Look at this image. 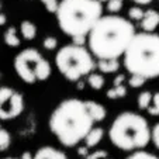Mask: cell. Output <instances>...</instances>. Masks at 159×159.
Here are the masks:
<instances>
[{
  "label": "cell",
  "mask_w": 159,
  "mask_h": 159,
  "mask_svg": "<svg viewBox=\"0 0 159 159\" xmlns=\"http://www.w3.org/2000/svg\"><path fill=\"white\" fill-rule=\"evenodd\" d=\"M127 96V87L124 84L121 86H113L111 89L107 90V97L108 99H121V97H125Z\"/></svg>",
  "instance_id": "cell-18"
},
{
  "label": "cell",
  "mask_w": 159,
  "mask_h": 159,
  "mask_svg": "<svg viewBox=\"0 0 159 159\" xmlns=\"http://www.w3.org/2000/svg\"><path fill=\"white\" fill-rule=\"evenodd\" d=\"M34 159H68L65 152L51 145H45L41 147L35 153H34Z\"/></svg>",
  "instance_id": "cell-9"
},
{
  "label": "cell",
  "mask_w": 159,
  "mask_h": 159,
  "mask_svg": "<svg viewBox=\"0 0 159 159\" xmlns=\"http://www.w3.org/2000/svg\"><path fill=\"white\" fill-rule=\"evenodd\" d=\"M151 141H152L153 145L159 149V123H156L155 125H153L152 131H151Z\"/></svg>",
  "instance_id": "cell-27"
},
{
  "label": "cell",
  "mask_w": 159,
  "mask_h": 159,
  "mask_svg": "<svg viewBox=\"0 0 159 159\" xmlns=\"http://www.w3.org/2000/svg\"><path fill=\"white\" fill-rule=\"evenodd\" d=\"M97 68L102 73H116L120 69V62L118 59H99Z\"/></svg>",
  "instance_id": "cell-14"
},
{
  "label": "cell",
  "mask_w": 159,
  "mask_h": 159,
  "mask_svg": "<svg viewBox=\"0 0 159 159\" xmlns=\"http://www.w3.org/2000/svg\"><path fill=\"white\" fill-rule=\"evenodd\" d=\"M108 156L107 151H96V152H92L86 156V159H106Z\"/></svg>",
  "instance_id": "cell-28"
},
{
  "label": "cell",
  "mask_w": 159,
  "mask_h": 159,
  "mask_svg": "<svg viewBox=\"0 0 159 159\" xmlns=\"http://www.w3.org/2000/svg\"><path fill=\"white\" fill-rule=\"evenodd\" d=\"M141 27H142V30L148 31V33H153L159 27V11L158 10L149 9L145 11L144 18L141 20Z\"/></svg>",
  "instance_id": "cell-10"
},
{
  "label": "cell",
  "mask_w": 159,
  "mask_h": 159,
  "mask_svg": "<svg viewBox=\"0 0 159 159\" xmlns=\"http://www.w3.org/2000/svg\"><path fill=\"white\" fill-rule=\"evenodd\" d=\"M124 66L131 75L145 79L159 78V35L155 33H138L124 52Z\"/></svg>",
  "instance_id": "cell-4"
},
{
  "label": "cell",
  "mask_w": 159,
  "mask_h": 159,
  "mask_svg": "<svg viewBox=\"0 0 159 159\" xmlns=\"http://www.w3.org/2000/svg\"><path fill=\"white\" fill-rule=\"evenodd\" d=\"M129 20L117 14L102 16L87 35L90 52L97 59H118L135 35Z\"/></svg>",
  "instance_id": "cell-1"
},
{
  "label": "cell",
  "mask_w": 159,
  "mask_h": 159,
  "mask_svg": "<svg viewBox=\"0 0 159 159\" xmlns=\"http://www.w3.org/2000/svg\"><path fill=\"white\" fill-rule=\"evenodd\" d=\"M102 16L100 0H61L57 20L61 31L73 39L89 35Z\"/></svg>",
  "instance_id": "cell-3"
},
{
  "label": "cell",
  "mask_w": 159,
  "mask_h": 159,
  "mask_svg": "<svg viewBox=\"0 0 159 159\" xmlns=\"http://www.w3.org/2000/svg\"><path fill=\"white\" fill-rule=\"evenodd\" d=\"M124 2L123 0H107V11L111 14H117L123 10Z\"/></svg>",
  "instance_id": "cell-21"
},
{
  "label": "cell",
  "mask_w": 159,
  "mask_h": 159,
  "mask_svg": "<svg viewBox=\"0 0 159 159\" xmlns=\"http://www.w3.org/2000/svg\"><path fill=\"white\" fill-rule=\"evenodd\" d=\"M144 14H145V11L138 6H134L128 10V17L131 18L132 21H141L142 18H144Z\"/></svg>",
  "instance_id": "cell-23"
},
{
  "label": "cell",
  "mask_w": 159,
  "mask_h": 159,
  "mask_svg": "<svg viewBox=\"0 0 159 159\" xmlns=\"http://www.w3.org/2000/svg\"><path fill=\"white\" fill-rule=\"evenodd\" d=\"M42 45H44V48L47 49V51H54V49H57V47H58V38L54 35L45 37L44 41H42Z\"/></svg>",
  "instance_id": "cell-24"
},
{
  "label": "cell",
  "mask_w": 159,
  "mask_h": 159,
  "mask_svg": "<svg viewBox=\"0 0 159 159\" xmlns=\"http://www.w3.org/2000/svg\"><path fill=\"white\" fill-rule=\"evenodd\" d=\"M11 144V137H10L9 131L6 128L0 125V152L6 151Z\"/></svg>",
  "instance_id": "cell-19"
},
{
  "label": "cell",
  "mask_w": 159,
  "mask_h": 159,
  "mask_svg": "<svg viewBox=\"0 0 159 159\" xmlns=\"http://www.w3.org/2000/svg\"><path fill=\"white\" fill-rule=\"evenodd\" d=\"M86 100L65 99L54 108L49 116L48 125L57 139L66 148L76 147L84 141L86 135L94 127Z\"/></svg>",
  "instance_id": "cell-2"
},
{
  "label": "cell",
  "mask_w": 159,
  "mask_h": 159,
  "mask_svg": "<svg viewBox=\"0 0 159 159\" xmlns=\"http://www.w3.org/2000/svg\"><path fill=\"white\" fill-rule=\"evenodd\" d=\"M106 159H108V158H106Z\"/></svg>",
  "instance_id": "cell-37"
},
{
  "label": "cell",
  "mask_w": 159,
  "mask_h": 159,
  "mask_svg": "<svg viewBox=\"0 0 159 159\" xmlns=\"http://www.w3.org/2000/svg\"><path fill=\"white\" fill-rule=\"evenodd\" d=\"M103 137H104V129L102 127H93L84 138V145L87 148H94L96 145H99L102 142Z\"/></svg>",
  "instance_id": "cell-12"
},
{
  "label": "cell",
  "mask_w": 159,
  "mask_h": 159,
  "mask_svg": "<svg viewBox=\"0 0 159 159\" xmlns=\"http://www.w3.org/2000/svg\"><path fill=\"white\" fill-rule=\"evenodd\" d=\"M149 124L144 116L134 111H123L108 128V139L116 148L127 152L145 148L151 142Z\"/></svg>",
  "instance_id": "cell-5"
},
{
  "label": "cell",
  "mask_w": 159,
  "mask_h": 159,
  "mask_svg": "<svg viewBox=\"0 0 159 159\" xmlns=\"http://www.w3.org/2000/svg\"><path fill=\"white\" fill-rule=\"evenodd\" d=\"M14 70L17 76L27 84L48 80L52 73L51 63L35 48H25L14 57Z\"/></svg>",
  "instance_id": "cell-7"
},
{
  "label": "cell",
  "mask_w": 159,
  "mask_h": 159,
  "mask_svg": "<svg viewBox=\"0 0 159 159\" xmlns=\"http://www.w3.org/2000/svg\"><path fill=\"white\" fill-rule=\"evenodd\" d=\"M0 10H2V2H0Z\"/></svg>",
  "instance_id": "cell-35"
},
{
  "label": "cell",
  "mask_w": 159,
  "mask_h": 159,
  "mask_svg": "<svg viewBox=\"0 0 159 159\" xmlns=\"http://www.w3.org/2000/svg\"><path fill=\"white\" fill-rule=\"evenodd\" d=\"M148 113H149L152 117H159V92L153 93L151 106L148 107Z\"/></svg>",
  "instance_id": "cell-22"
},
{
  "label": "cell",
  "mask_w": 159,
  "mask_h": 159,
  "mask_svg": "<svg viewBox=\"0 0 159 159\" xmlns=\"http://www.w3.org/2000/svg\"><path fill=\"white\" fill-rule=\"evenodd\" d=\"M20 34L25 41H33L37 37V25L30 20H23L20 23Z\"/></svg>",
  "instance_id": "cell-13"
},
{
  "label": "cell",
  "mask_w": 159,
  "mask_h": 159,
  "mask_svg": "<svg viewBox=\"0 0 159 159\" xmlns=\"http://www.w3.org/2000/svg\"><path fill=\"white\" fill-rule=\"evenodd\" d=\"M55 65L66 80L79 82L82 78L93 72L97 63L89 48L73 42L58 49Z\"/></svg>",
  "instance_id": "cell-6"
},
{
  "label": "cell",
  "mask_w": 159,
  "mask_h": 159,
  "mask_svg": "<svg viewBox=\"0 0 159 159\" xmlns=\"http://www.w3.org/2000/svg\"><path fill=\"white\" fill-rule=\"evenodd\" d=\"M125 159H159V156H156L152 152H147L144 149H138V151H132L131 155H128Z\"/></svg>",
  "instance_id": "cell-20"
},
{
  "label": "cell",
  "mask_w": 159,
  "mask_h": 159,
  "mask_svg": "<svg viewBox=\"0 0 159 159\" xmlns=\"http://www.w3.org/2000/svg\"><path fill=\"white\" fill-rule=\"evenodd\" d=\"M20 159H34V155L31 152H24L23 155H21Z\"/></svg>",
  "instance_id": "cell-32"
},
{
  "label": "cell",
  "mask_w": 159,
  "mask_h": 159,
  "mask_svg": "<svg viewBox=\"0 0 159 159\" xmlns=\"http://www.w3.org/2000/svg\"><path fill=\"white\" fill-rule=\"evenodd\" d=\"M124 80H125V76H124V75H118L117 78L113 80V86H121V84L124 83Z\"/></svg>",
  "instance_id": "cell-29"
},
{
  "label": "cell",
  "mask_w": 159,
  "mask_h": 159,
  "mask_svg": "<svg viewBox=\"0 0 159 159\" xmlns=\"http://www.w3.org/2000/svg\"><path fill=\"white\" fill-rule=\"evenodd\" d=\"M86 102H87V107H89L90 114H92V117H93V120L96 123H100V121H103L107 117V110H106V107L103 104L94 102V100H86Z\"/></svg>",
  "instance_id": "cell-11"
},
{
  "label": "cell",
  "mask_w": 159,
  "mask_h": 159,
  "mask_svg": "<svg viewBox=\"0 0 159 159\" xmlns=\"http://www.w3.org/2000/svg\"><path fill=\"white\" fill-rule=\"evenodd\" d=\"M4 42L7 47L10 48H17L21 44V38L18 37V33L16 30V27H9L4 33Z\"/></svg>",
  "instance_id": "cell-15"
},
{
  "label": "cell",
  "mask_w": 159,
  "mask_h": 159,
  "mask_svg": "<svg viewBox=\"0 0 159 159\" xmlns=\"http://www.w3.org/2000/svg\"><path fill=\"white\" fill-rule=\"evenodd\" d=\"M87 151H89V148H87L86 145H84V147H80V148H79V149H78V153H79V155H82V156H84V158H86V156L89 155V153H87Z\"/></svg>",
  "instance_id": "cell-31"
},
{
  "label": "cell",
  "mask_w": 159,
  "mask_h": 159,
  "mask_svg": "<svg viewBox=\"0 0 159 159\" xmlns=\"http://www.w3.org/2000/svg\"><path fill=\"white\" fill-rule=\"evenodd\" d=\"M87 84L94 90H102L106 84V80H104V78H103V75L92 72L90 75H87Z\"/></svg>",
  "instance_id": "cell-16"
},
{
  "label": "cell",
  "mask_w": 159,
  "mask_h": 159,
  "mask_svg": "<svg viewBox=\"0 0 159 159\" xmlns=\"http://www.w3.org/2000/svg\"><path fill=\"white\" fill-rule=\"evenodd\" d=\"M148 79H145L144 76H139V75H131V78L128 79V83L131 87H134V89H138V87L144 86L145 82H147Z\"/></svg>",
  "instance_id": "cell-25"
},
{
  "label": "cell",
  "mask_w": 159,
  "mask_h": 159,
  "mask_svg": "<svg viewBox=\"0 0 159 159\" xmlns=\"http://www.w3.org/2000/svg\"><path fill=\"white\" fill-rule=\"evenodd\" d=\"M100 2H107V0H100Z\"/></svg>",
  "instance_id": "cell-36"
},
{
  "label": "cell",
  "mask_w": 159,
  "mask_h": 159,
  "mask_svg": "<svg viewBox=\"0 0 159 159\" xmlns=\"http://www.w3.org/2000/svg\"><path fill=\"white\" fill-rule=\"evenodd\" d=\"M3 159H20V158H3Z\"/></svg>",
  "instance_id": "cell-34"
},
{
  "label": "cell",
  "mask_w": 159,
  "mask_h": 159,
  "mask_svg": "<svg viewBox=\"0 0 159 159\" xmlns=\"http://www.w3.org/2000/svg\"><path fill=\"white\" fill-rule=\"evenodd\" d=\"M41 3L49 13L57 14L58 7H59V2H58V0H41Z\"/></svg>",
  "instance_id": "cell-26"
},
{
  "label": "cell",
  "mask_w": 159,
  "mask_h": 159,
  "mask_svg": "<svg viewBox=\"0 0 159 159\" xmlns=\"http://www.w3.org/2000/svg\"><path fill=\"white\" fill-rule=\"evenodd\" d=\"M153 94L151 93L149 90H144L138 94L137 97V103H138L139 110H148V107L151 106V102H152Z\"/></svg>",
  "instance_id": "cell-17"
},
{
  "label": "cell",
  "mask_w": 159,
  "mask_h": 159,
  "mask_svg": "<svg viewBox=\"0 0 159 159\" xmlns=\"http://www.w3.org/2000/svg\"><path fill=\"white\" fill-rule=\"evenodd\" d=\"M24 97L20 92L9 86L0 87V120H14L24 111Z\"/></svg>",
  "instance_id": "cell-8"
},
{
  "label": "cell",
  "mask_w": 159,
  "mask_h": 159,
  "mask_svg": "<svg viewBox=\"0 0 159 159\" xmlns=\"http://www.w3.org/2000/svg\"><path fill=\"white\" fill-rule=\"evenodd\" d=\"M7 23V17L3 14V13H0V25H4Z\"/></svg>",
  "instance_id": "cell-33"
},
{
  "label": "cell",
  "mask_w": 159,
  "mask_h": 159,
  "mask_svg": "<svg viewBox=\"0 0 159 159\" xmlns=\"http://www.w3.org/2000/svg\"><path fill=\"white\" fill-rule=\"evenodd\" d=\"M129 2H134L135 4H139V6H145V4L152 3L153 0H129Z\"/></svg>",
  "instance_id": "cell-30"
}]
</instances>
